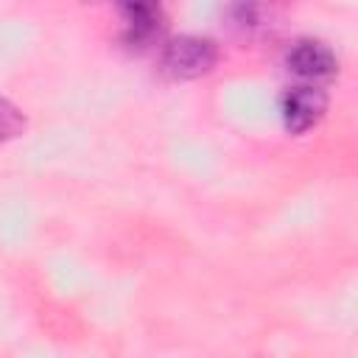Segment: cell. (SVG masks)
<instances>
[{"label":"cell","instance_id":"5","mask_svg":"<svg viewBox=\"0 0 358 358\" xmlns=\"http://www.w3.org/2000/svg\"><path fill=\"white\" fill-rule=\"evenodd\" d=\"M22 129H25V117H22V112H20L11 101L0 98V145L8 143V140H14Z\"/></svg>","mask_w":358,"mask_h":358},{"label":"cell","instance_id":"2","mask_svg":"<svg viewBox=\"0 0 358 358\" xmlns=\"http://www.w3.org/2000/svg\"><path fill=\"white\" fill-rule=\"evenodd\" d=\"M327 112V95L324 90L313 87V84H299L282 92L280 98V115H282V126L291 134H302L308 129H313Z\"/></svg>","mask_w":358,"mask_h":358},{"label":"cell","instance_id":"4","mask_svg":"<svg viewBox=\"0 0 358 358\" xmlns=\"http://www.w3.org/2000/svg\"><path fill=\"white\" fill-rule=\"evenodd\" d=\"M123 14V45L129 48H148L159 34H162V8L159 6H148V3H126L120 6Z\"/></svg>","mask_w":358,"mask_h":358},{"label":"cell","instance_id":"3","mask_svg":"<svg viewBox=\"0 0 358 358\" xmlns=\"http://www.w3.org/2000/svg\"><path fill=\"white\" fill-rule=\"evenodd\" d=\"M285 67L305 81H324L336 76L338 59L319 39H296L285 53Z\"/></svg>","mask_w":358,"mask_h":358},{"label":"cell","instance_id":"1","mask_svg":"<svg viewBox=\"0 0 358 358\" xmlns=\"http://www.w3.org/2000/svg\"><path fill=\"white\" fill-rule=\"evenodd\" d=\"M218 62V45L207 36H176L162 48L159 67L165 76L176 81H190L210 73Z\"/></svg>","mask_w":358,"mask_h":358}]
</instances>
